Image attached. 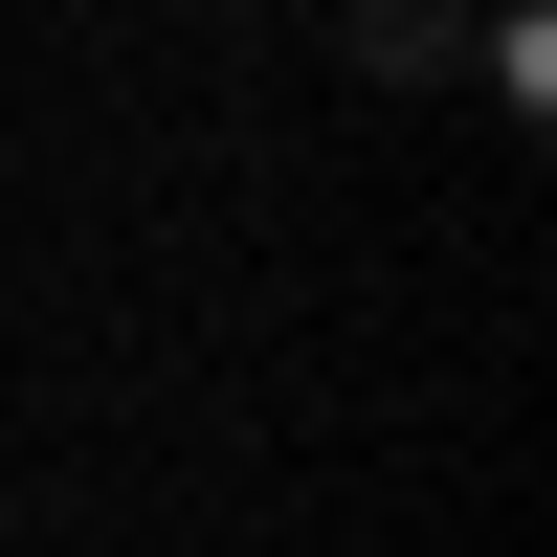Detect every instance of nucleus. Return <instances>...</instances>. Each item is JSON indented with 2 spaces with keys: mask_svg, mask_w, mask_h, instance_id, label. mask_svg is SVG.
Here are the masks:
<instances>
[{
  "mask_svg": "<svg viewBox=\"0 0 557 557\" xmlns=\"http://www.w3.org/2000/svg\"><path fill=\"white\" fill-rule=\"evenodd\" d=\"M357 67H401V89L469 67V0H357Z\"/></svg>",
  "mask_w": 557,
  "mask_h": 557,
  "instance_id": "nucleus-1",
  "label": "nucleus"
}]
</instances>
